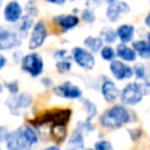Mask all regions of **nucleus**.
Returning a JSON list of instances; mask_svg holds the SVG:
<instances>
[{"label":"nucleus","instance_id":"1","mask_svg":"<svg viewBox=\"0 0 150 150\" xmlns=\"http://www.w3.org/2000/svg\"><path fill=\"white\" fill-rule=\"evenodd\" d=\"M7 150H30L38 142L35 129L23 125L13 132H8L4 140Z\"/></svg>","mask_w":150,"mask_h":150},{"label":"nucleus","instance_id":"2","mask_svg":"<svg viewBox=\"0 0 150 150\" xmlns=\"http://www.w3.org/2000/svg\"><path fill=\"white\" fill-rule=\"evenodd\" d=\"M133 121L132 112L123 105H114L100 116L101 125L108 129H119Z\"/></svg>","mask_w":150,"mask_h":150},{"label":"nucleus","instance_id":"3","mask_svg":"<svg viewBox=\"0 0 150 150\" xmlns=\"http://www.w3.org/2000/svg\"><path fill=\"white\" fill-rule=\"evenodd\" d=\"M22 70L27 72L32 77H38L42 74L44 69L43 59L37 52H31L22 58L21 61Z\"/></svg>","mask_w":150,"mask_h":150},{"label":"nucleus","instance_id":"4","mask_svg":"<svg viewBox=\"0 0 150 150\" xmlns=\"http://www.w3.org/2000/svg\"><path fill=\"white\" fill-rule=\"evenodd\" d=\"M71 57L74 60V62L84 70L90 71L95 68V65H96L95 56L86 48L75 46L71 50Z\"/></svg>","mask_w":150,"mask_h":150},{"label":"nucleus","instance_id":"5","mask_svg":"<svg viewBox=\"0 0 150 150\" xmlns=\"http://www.w3.org/2000/svg\"><path fill=\"white\" fill-rule=\"evenodd\" d=\"M46 37H47V28L45 23L42 21H38L37 23L34 24L31 29L28 46L32 50H37L43 45Z\"/></svg>","mask_w":150,"mask_h":150},{"label":"nucleus","instance_id":"6","mask_svg":"<svg viewBox=\"0 0 150 150\" xmlns=\"http://www.w3.org/2000/svg\"><path fill=\"white\" fill-rule=\"evenodd\" d=\"M143 97L144 96L140 92L135 82H132V83L125 86L119 93V99H120L121 103L127 106H135V105L139 104L143 100Z\"/></svg>","mask_w":150,"mask_h":150},{"label":"nucleus","instance_id":"7","mask_svg":"<svg viewBox=\"0 0 150 150\" xmlns=\"http://www.w3.org/2000/svg\"><path fill=\"white\" fill-rule=\"evenodd\" d=\"M22 45V39L18 33L6 27H0V50H9Z\"/></svg>","mask_w":150,"mask_h":150},{"label":"nucleus","instance_id":"8","mask_svg":"<svg viewBox=\"0 0 150 150\" xmlns=\"http://www.w3.org/2000/svg\"><path fill=\"white\" fill-rule=\"evenodd\" d=\"M129 11H131V6L125 1L118 0L116 2L108 4L105 15L110 23H117L125 16L129 15Z\"/></svg>","mask_w":150,"mask_h":150},{"label":"nucleus","instance_id":"9","mask_svg":"<svg viewBox=\"0 0 150 150\" xmlns=\"http://www.w3.org/2000/svg\"><path fill=\"white\" fill-rule=\"evenodd\" d=\"M54 93L56 96L69 99V100H76V99L82 98L81 88L71 81H65L60 86H56L54 88Z\"/></svg>","mask_w":150,"mask_h":150},{"label":"nucleus","instance_id":"10","mask_svg":"<svg viewBox=\"0 0 150 150\" xmlns=\"http://www.w3.org/2000/svg\"><path fill=\"white\" fill-rule=\"evenodd\" d=\"M33 97L29 93L11 95L5 101V105L11 111H19V109H27L31 106Z\"/></svg>","mask_w":150,"mask_h":150},{"label":"nucleus","instance_id":"11","mask_svg":"<svg viewBox=\"0 0 150 150\" xmlns=\"http://www.w3.org/2000/svg\"><path fill=\"white\" fill-rule=\"evenodd\" d=\"M109 69L115 79L117 80H125L131 79L134 76L133 68L123 63L122 61L112 60L109 65Z\"/></svg>","mask_w":150,"mask_h":150},{"label":"nucleus","instance_id":"12","mask_svg":"<svg viewBox=\"0 0 150 150\" xmlns=\"http://www.w3.org/2000/svg\"><path fill=\"white\" fill-rule=\"evenodd\" d=\"M24 9L22 5L18 1L13 0L9 1L3 9V18L7 23L16 24L22 17H23Z\"/></svg>","mask_w":150,"mask_h":150},{"label":"nucleus","instance_id":"13","mask_svg":"<svg viewBox=\"0 0 150 150\" xmlns=\"http://www.w3.org/2000/svg\"><path fill=\"white\" fill-rule=\"evenodd\" d=\"M52 21L56 25H58L64 32L70 31L77 27L79 24V18L76 15H58L52 18Z\"/></svg>","mask_w":150,"mask_h":150},{"label":"nucleus","instance_id":"14","mask_svg":"<svg viewBox=\"0 0 150 150\" xmlns=\"http://www.w3.org/2000/svg\"><path fill=\"white\" fill-rule=\"evenodd\" d=\"M101 93H102L103 98L107 103H113L119 97L120 91L113 81L105 80L101 86Z\"/></svg>","mask_w":150,"mask_h":150},{"label":"nucleus","instance_id":"15","mask_svg":"<svg viewBox=\"0 0 150 150\" xmlns=\"http://www.w3.org/2000/svg\"><path fill=\"white\" fill-rule=\"evenodd\" d=\"M115 32H116L117 38L120 40L121 43L127 44V43H129V42L133 41L134 37H135L136 29L131 24H122V25L117 27Z\"/></svg>","mask_w":150,"mask_h":150},{"label":"nucleus","instance_id":"16","mask_svg":"<svg viewBox=\"0 0 150 150\" xmlns=\"http://www.w3.org/2000/svg\"><path fill=\"white\" fill-rule=\"evenodd\" d=\"M17 30L16 32L18 33V35L20 36L21 39H24L28 36L29 32L31 31L32 27L34 25V20L30 16H23L19 21L17 22Z\"/></svg>","mask_w":150,"mask_h":150},{"label":"nucleus","instance_id":"17","mask_svg":"<svg viewBox=\"0 0 150 150\" xmlns=\"http://www.w3.org/2000/svg\"><path fill=\"white\" fill-rule=\"evenodd\" d=\"M132 48L136 52L137 56L144 60L150 58V42L148 39H139L132 42Z\"/></svg>","mask_w":150,"mask_h":150},{"label":"nucleus","instance_id":"18","mask_svg":"<svg viewBox=\"0 0 150 150\" xmlns=\"http://www.w3.org/2000/svg\"><path fill=\"white\" fill-rule=\"evenodd\" d=\"M115 54L125 62H136L138 57L135 50L129 46H127L125 43H119L116 46Z\"/></svg>","mask_w":150,"mask_h":150},{"label":"nucleus","instance_id":"19","mask_svg":"<svg viewBox=\"0 0 150 150\" xmlns=\"http://www.w3.org/2000/svg\"><path fill=\"white\" fill-rule=\"evenodd\" d=\"M84 148V137L79 132L75 131L70 136L66 150H82Z\"/></svg>","mask_w":150,"mask_h":150},{"label":"nucleus","instance_id":"20","mask_svg":"<svg viewBox=\"0 0 150 150\" xmlns=\"http://www.w3.org/2000/svg\"><path fill=\"white\" fill-rule=\"evenodd\" d=\"M83 44L88 52H91L92 54H95V52H100V50L103 47V45H104V42H103L101 37L88 36L86 38H84Z\"/></svg>","mask_w":150,"mask_h":150},{"label":"nucleus","instance_id":"21","mask_svg":"<svg viewBox=\"0 0 150 150\" xmlns=\"http://www.w3.org/2000/svg\"><path fill=\"white\" fill-rule=\"evenodd\" d=\"M50 137L57 143L63 142L67 137L66 125L61 123H52V127H50Z\"/></svg>","mask_w":150,"mask_h":150},{"label":"nucleus","instance_id":"22","mask_svg":"<svg viewBox=\"0 0 150 150\" xmlns=\"http://www.w3.org/2000/svg\"><path fill=\"white\" fill-rule=\"evenodd\" d=\"M81 103L83 104L84 109L86 112V121H92L95 117L98 114V108H97L96 104L93 103L92 101H90L88 99H81Z\"/></svg>","mask_w":150,"mask_h":150},{"label":"nucleus","instance_id":"23","mask_svg":"<svg viewBox=\"0 0 150 150\" xmlns=\"http://www.w3.org/2000/svg\"><path fill=\"white\" fill-rule=\"evenodd\" d=\"M100 37L102 38L103 42H105V43H107V44L114 43L117 39L115 30H113L112 28H109V27H105L101 30Z\"/></svg>","mask_w":150,"mask_h":150},{"label":"nucleus","instance_id":"24","mask_svg":"<svg viewBox=\"0 0 150 150\" xmlns=\"http://www.w3.org/2000/svg\"><path fill=\"white\" fill-rule=\"evenodd\" d=\"M100 54L102 59L106 62H111L115 58V50L111 45H103V47L100 50Z\"/></svg>","mask_w":150,"mask_h":150},{"label":"nucleus","instance_id":"25","mask_svg":"<svg viewBox=\"0 0 150 150\" xmlns=\"http://www.w3.org/2000/svg\"><path fill=\"white\" fill-rule=\"evenodd\" d=\"M80 19L86 24H94L97 20V17L94 9H91L86 7V8H84L80 13Z\"/></svg>","mask_w":150,"mask_h":150},{"label":"nucleus","instance_id":"26","mask_svg":"<svg viewBox=\"0 0 150 150\" xmlns=\"http://www.w3.org/2000/svg\"><path fill=\"white\" fill-rule=\"evenodd\" d=\"M71 67H72V63H71L69 57H67V58H65V59H62V60L57 61V63H56V68L58 69V71L61 73H65V72L70 71Z\"/></svg>","mask_w":150,"mask_h":150},{"label":"nucleus","instance_id":"27","mask_svg":"<svg viewBox=\"0 0 150 150\" xmlns=\"http://www.w3.org/2000/svg\"><path fill=\"white\" fill-rule=\"evenodd\" d=\"M133 72L137 79H142V78L148 77L146 67L143 63H136L135 66L133 67Z\"/></svg>","mask_w":150,"mask_h":150},{"label":"nucleus","instance_id":"28","mask_svg":"<svg viewBox=\"0 0 150 150\" xmlns=\"http://www.w3.org/2000/svg\"><path fill=\"white\" fill-rule=\"evenodd\" d=\"M135 83L137 84L138 88L140 90V92L142 93L143 96H147V95H149L150 83H149V79H148V77L142 78V79H137Z\"/></svg>","mask_w":150,"mask_h":150},{"label":"nucleus","instance_id":"29","mask_svg":"<svg viewBox=\"0 0 150 150\" xmlns=\"http://www.w3.org/2000/svg\"><path fill=\"white\" fill-rule=\"evenodd\" d=\"M95 129L94 125H92L91 121H86V120H82V121H78L77 123V127L75 131L79 132L80 134H88L91 132H93Z\"/></svg>","mask_w":150,"mask_h":150},{"label":"nucleus","instance_id":"30","mask_svg":"<svg viewBox=\"0 0 150 150\" xmlns=\"http://www.w3.org/2000/svg\"><path fill=\"white\" fill-rule=\"evenodd\" d=\"M25 11L27 13V16H30V17L34 18L38 16V7L37 4H36L35 0H29L25 5Z\"/></svg>","mask_w":150,"mask_h":150},{"label":"nucleus","instance_id":"31","mask_svg":"<svg viewBox=\"0 0 150 150\" xmlns=\"http://www.w3.org/2000/svg\"><path fill=\"white\" fill-rule=\"evenodd\" d=\"M95 150H114L111 142L107 140H100L95 144Z\"/></svg>","mask_w":150,"mask_h":150},{"label":"nucleus","instance_id":"32","mask_svg":"<svg viewBox=\"0 0 150 150\" xmlns=\"http://www.w3.org/2000/svg\"><path fill=\"white\" fill-rule=\"evenodd\" d=\"M5 86L8 90V92L11 93V95H16L19 93V82L17 80H13L11 82H6Z\"/></svg>","mask_w":150,"mask_h":150},{"label":"nucleus","instance_id":"33","mask_svg":"<svg viewBox=\"0 0 150 150\" xmlns=\"http://www.w3.org/2000/svg\"><path fill=\"white\" fill-rule=\"evenodd\" d=\"M127 132H129V137H131V139L133 141H138L142 137V129H137V127H135V129H129Z\"/></svg>","mask_w":150,"mask_h":150},{"label":"nucleus","instance_id":"34","mask_svg":"<svg viewBox=\"0 0 150 150\" xmlns=\"http://www.w3.org/2000/svg\"><path fill=\"white\" fill-rule=\"evenodd\" d=\"M86 7L88 8H91V9H96V8H99L101 5L103 4V1L102 0H88L86 1Z\"/></svg>","mask_w":150,"mask_h":150},{"label":"nucleus","instance_id":"35","mask_svg":"<svg viewBox=\"0 0 150 150\" xmlns=\"http://www.w3.org/2000/svg\"><path fill=\"white\" fill-rule=\"evenodd\" d=\"M54 59H56V61L62 60V59H65L68 57V52L65 50H58V52L54 54Z\"/></svg>","mask_w":150,"mask_h":150},{"label":"nucleus","instance_id":"36","mask_svg":"<svg viewBox=\"0 0 150 150\" xmlns=\"http://www.w3.org/2000/svg\"><path fill=\"white\" fill-rule=\"evenodd\" d=\"M8 132V129L5 125H0V143H2L5 140V137H6Z\"/></svg>","mask_w":150,"mask_h":150},{"label":"nucleus","instance_id":"37","mask_svg":"<svg viewBox=\"0 0 150 150\" xmlns=\"http://www.w3.org/2000/svg\"><path fill=\"white\" fill-rule=\"evenodd\" d=\"M41 82H42V84H43L44 86H46V88H50V86H54V82H52V80L50 79V78H48V77H43L41 79Z\"/></svg>","mask_w":150,"mask_h":150},{"label":"nucleus","instance_id":"38","mask_svg":"<svg viewBox=\"0 0 150 150\" xmlns=\"http://www.w3.org/2000/svg\"><path fill=\"white\" fill-rule=\"evenodd\" d=\"M44 1L50 3V4H54V5H64L67 0H44Z\"/></svg>","mask_w":150,"mask_h":150},{"label":"nucleus","instance_id":"39","mask_svg":"<svg viewBox=\"0 0 150 150\" xmlns=\"http://www.w3.org/2000/svg\"><path fill=\"white\" fill-rule=\"evenodd\" d=\"M6 63H7L6 58H5V57L3 56L2 54H0V71L4 68L5 65H6Z\"/></svg>","mask_w":150,"mask_h":150},{"label":"nucleus","instance_id":"40","mask_svg":"<svg viewBox=\"0 0 150 150\" xmlns=\"http://www.w3.org/2000/svg\"><path fill=\"white\" fill-rule=\"evenodd\" d=\"M42 150H61V149H60V147H59V146L52 145V146H48V147L44 148V149H42Z\"/></svg>","mask_w":150,"mask_h":150},{"label":"nucleus","instance_id":"41","mask_svg":"<svg viewBox=\"0 0 150 150\" xmlns=\"http://www.w3.org/2000/svg\"><path fill=\"white\" fill-rule=\"evenodd\" d=\"M149 18H150L149 15H147V16H146V18H145V25H146V27H149V26H150V24H149Z\"/></svg>","mask_w":150,"mask_h":150},{"label":"nucleus","instance_id":"42","mask_svg":"<svg viewBox=\"0 0 150 150\" xmlns=\"http://www.w3.org/2000/svg\"><path fill=\"white\" fill-rule=\"evenodd\" d=\"M102 1L105 3H107V4H111V3L116 2V1H118V0H102Z\"/></svg>","mask_w":150,"mask_h":150},{"label":"nucleus","instance_id":"43","mask_svg":"<svg viewBox=\"0 0 150 150\" xmlns=\"http://www.w3.org/2000/svg\"><path fill=\"white\" fill-rule=\"evenodd\" d=\"M2 92H3V86L1 83H0V95L2 94Z\"/></svg>","mask_w":150,"mask_h":150},{"label":"nucleus","instance_id":"44","mask_svg":"<svg viewBox=\"0 0 150 150\" xmlns=\"http://www.w3.org/2000/svg\"><path fill=\"white\" fill-rule=\"evenodd\" d=\"M82 150H95V149H93V148H83Z\"/></svg>","mask_w":150,"mask_h":150},{"label":"nucleus","instance_id":"45","mask_svg":"<svg viewBox=\"0 0 150 150\" xmlns=\"http://www.w3.org/2000/svg\"><path fill=\"white\" fill-rule=\"evenodd\" d=\"M2 3H3V0H0V7L2 6Z\"/></svg>","mask_w":150,"mask_h":150},{"label":"nucleus","instance_id":"46","mask_svg":"<svg viewBox=\"0 0 150 150\" xmlns=\"http://www.w3.org/2000/svg\"><path fill=\"white\" fill-rule=\"evenodd\" d=\"M68 1H79V0H68Z\"/></svg>","mask_w":150,"mask_h":150},{"label":"nucleus","instance_id":"47","mask_svg":"<svg viewBox=\"0 0 150 150\" xmlns=\"http://www.w3.org/2000/svg\"><path fill=\"white\" fill-rule=\"evenodd\" d=\"M16 1H18V0H16Z\"/></svg>","mask_w":150,"mask_h":150},{"label":"nucleus","instance_id":"48","mask_svg":"<svg viewBox=\"0 0 150 150\" xmlns=\"http://www.w3.org/2000/svg\"><path fill=\"white\" fill-rule=\"evenodd\" d=\"M0 150H1V149H0Z\"/></svg>","mask_w":150,"mask_h":150}]
</instances>
